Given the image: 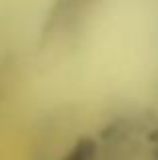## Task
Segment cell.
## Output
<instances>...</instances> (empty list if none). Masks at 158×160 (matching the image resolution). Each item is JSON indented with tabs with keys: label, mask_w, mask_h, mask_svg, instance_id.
I'll use <instances>...</instances> for the list:
<instances>
[{
	"label": "cell",
	"mask_w": 158,
	"mask_h": 160,
	"mask_svg": "<svg viewBox=\"0 0 158 160\" xmlns=\"http://www.w3.org/2000/svg\"><path fill=\"white\" fill-rule=\"evenodd\" d=\"M95 154V144L93 140H81L75 144V148L65 156V160H91Z\"/></svg>",
	"instance_id": "cell-1"
}]
</instances>
